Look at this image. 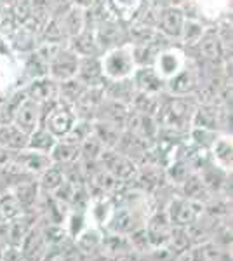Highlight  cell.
<instances>
[{
  "label": "cell",
  "mask_w": 233,
  "mask_h": 261,
  "mask_svg": "<svg viewBox=\"0 0 233 261\" xmlns=\"http://www.w3.org/2000/svg\"><path fill=\"white\" fill-rule=\"evenodd\" d=\"M171 231H172V225L169 221L167 214L165 213H157L148 220V225L145 228V235H146V242L150 244L151 247H164L169 244V239H171Z\"/></svg>",
  "instance_id": "obj_14"
},
{
  "label": "cell",
  "mask_w": 233,
  "mask_h": 261,
  "mask_svg": "<svg viewBox=\"0 0 233 261\" xmlns=\"http://www.w3.org/2000/svg\"><path fill=\"white\" fill-rule=\"evenodd\" d=\"M58 140L53 136V134L49 133L47 129L44 127V125H40V127H37L33 130L32 134L28 136V143H27V148L28 150H33V151H40V153H47L53 150L54 143Z\"/></svg>",
  "instance_id": "obj_24"
},
{
  "label": "cell",
  "mask_w": 233,
  "mask_h": 261,
  "mask_svg": "<svg viewBox=\"0 0 233 261\" xmlns=\"http://www.w3.org/2000/svg\"><path fill=\"white\" fill-rule=\"evenodd\" d=\"M79 61L80 58L73 50H70L68 47L66 49L61 47L47 63V75L58 84L75 79L79 70Z\"/></svg>",
  "instance_id": "obj_7"
},
{
  "label": "cell",
  "mask_w": 233,
  "mask_h": 261,
  "mask_svg": "<svg viewBox=\"0 0 233 261\" xmlns=\"http://www.w3.org/2000/svg\"><path fill=\"white\" fill-rule=\"evenodd\" d=\"M44 261H75L70 251L66 249H53L47 252Z\"/></svg>",
  "instance_id": "obj_31"
},
{
  "label": "cell",
  "mask_w": 233,
  "mask_h": 261,
  "mask_svg": "<svg viewBox=\"0 0 233 261\" xmlns=\"http://www.w3.org/2000/svg\"><path fill=\"white\" fill-rule=\"evenodd\" d=\"M70 50H73L79 58H91V56H101V49L96 42V37L87 30H82L79 35L70 39Z\"/></svg>",
  "instance_id": "obj_19"
},
{
  "label": "cell",
  "mask_w": 233,
  "mask_h": 261,
  "mask_svg": "<svg viewBox=\"0 0 233 261\" xmlns=\"http://www.w3.org/2000/svg\"><path fill=\"white\" fill-rule=\"evenodd\" d=\"M97 162H99L101 169L107 171L117 181H129L136 176V164L133 159H129L115 148H105Z\"/></svg>",
  "instance_id": "obj_3"
},
{
  "label": "cell",
  "mask_w": 233,
  "mask_h": 261,
  "mask_svg": "<svg viewBox=\"0 0 233 261\" xmlns=\"http://www.w3.org/2000/svg\"><path fill=\"white\" fill-rule=\"evenodd\" d=\"M200 53V58L205 63H209L211 66H221L228 63V47L223 44V40L219 39V33L216 30H205L202 35V39L198 40V44L195 45Z\"/></svg>",
  "instance_id": "obj_9"
},
{
  "label": "cell",
  "mask_w": 233,
  "mask_h": 261,
  "mask_svg": "<svg viewBox=\"0 0 233 261\" xmlns=\"http://www.w3.org/2000/svg\"><path fill=\"white\" fill-rule=\"evenodd\" d=\"M213 157L218 167L223 171L231 169V138L230 136H216V140L211 145Z\"/></svg>",
  "instance_id": "obj_23"
},
{
  "label": "cell",
  "mask_w": 233,
  "mask_h": 261,
  "mask_svg": "<svg viewBox=\"0 0 233 261\" xmlns=\"http://www.w3.org/2000/svg\"><path fill=\"white\" fill-rule=\"evenodd\" d=\"M16 164H18L19 169L27 171L30 174H42L53 162H50L47 153L24 148L21 151H16Z\"/></svg>",
  "instance_id": "obj_16"
},
{
  "label": "cell",
  "mask_w": 233,
  "mask_h": 261,
  "mask_svg": "<svg viewBox=\"0 0 233 261\" xmlns=\"http://www.w3.org/2000/svg\"><path fill=\"white\" fill-rule=\"evenodd\" d=\"M200 75L195 68H190L188 63L183 70L172 79L165 81V91L171 96H188L198 89V84H200Z\"/></svg>",
  "instance_id": "obj_12"
},
{
  "label": "cell",
  "mask_w": 233,
  "mask_h": 261,
  "mask_svg": "<svg viewBox=\"0 0 233 261\" xmlns=\"http://www.w3.org/2000/svg\"><path fill=\"white\" fill-rule=\"evenodd\" d=\"M79 157H80L79 145H73V143H70L66 140H58L54 143L53 150L49 151L50 162L56 164V166H61V167L73 164Z\"/></svg>",
  "instance_id": "obj_20"
},
{
  "label": "cell",
  "mask_w": 233,
  "mask_h": 261,
  "mask_svg": "<svg viewBox=\"0 0 233 261\" xmlns=\"http://www.w3.org/2000/svg\"><path fill=\"white\" fill-rule=\"evenodd\" d=\"M188 261H231L230 252L219 247L216 242H204L193 247L186 254Z\"/></svg>",
  "instance_id": "obj_18"
},
{
  "label": "cell",
  "mask_w": 233,
  "mask_h": 261,
  "mask_svg": "<svg viewBox=\"0 0 233 261\" xmlns=\"http://www.w3.org/2000/svg\"><path fill=\"white\" fill-rule=\"evenodd\" d=\"M181 185H183V197L188 200L200 204L202 199H207V195H209V190H207L204 181L197 174H190Z\"/></svg>",
  "instance_id": "obj_27"
},
{
  "label": "cell",
  "mask_w": 233,
  "mask_h": 261,
  "mask_svg": "<svg viewBox=\"0 0 233 261\" xmlns=\"http://www.w3.org/2000/svg\"><path fill=\"white\" fill-rule=\"evenodd\" d=\"M186 63H188V58H186L183 49L174 47V45H165L157 53L153 68L165 82L179 73L186 66Z\"/></svg>",
  "instance_id": "obj_5"
},
{
  "label": "cell",
  "mask_w": 233,
  "mask_h": 261,
  "mask_svg": "<svg viewBox=\"0 0 233 261\" xmlns=\"http://www.w3.org/2000/svg\"><path fill=\"white\" fill-rule=\"evenodd\" d=\"M65 171H63L61 166H56V164H50V166L40 174V188H44L45 192H56L63 183H65Z\"/></svg>",
  "instance_id": "obj_29"
},
{
  "label": "cell",
  "mask_w": 233,
  "mask_h": 261,
  "mask_svg": "<svg viewBox=\"0 0 233 261\" xmlns=\"http://www.w3.org/2000/svg\"><path fill=\"white\" fill-rule=\"evenodd\" d=\"M11 122L19 130H23L27 136H30L33 130L42 125V105L27 98L23 92V98L19 99V103L16 105L14 112H12Z\"/></svg>",
  "instance_id": "obj_4"
},
{
  "label": "cell",
  "mask_w": 233,
  "mask_h": 261,
  "mask_svg": "<svg viewBox=\"0 0 233 261\" xmlns=\"http://www.w3.org/2000/svg\"><path fill=\"white\" fill-rule=\"evenodd\" d=\"M204 33H205V27L202 24V21H198L197 18H186L179 40L183 42V45L190 49L198 44V40L202 39Z\"/></svg>",
  "instance_id": "obj_26"
},
{
  "label": "cell",
  "mask_w": 233,
  "mask_h": 261,
  "mask_svg": "<svg viewBox=\"0 0 233 261\" xmlns=\"http://www.w3.org/2000/svg\"><path fill=\"white\" fill-rule=\"evenodd\" d=\"M125 130L133 134V136L139 138L141 141L150 143L159 138L160 125H159V122H157V117L131 110L129 117H127V122H125Z\"/></svg>",
  "instance_id": "obj_10"
},
{
  "label": "cell",
  "mask_w": 233,
  "mask_h": 261,
  "mask_svg": "<svg viewBox=\"0 0 233 261\" xmlns=\"http://www.w3.org/2000/svg\"><path fill=\"white\" fill-rule=\"evenodd\" d=\"M101 71L107 82L113 81H124L131 79V75L136 70V60H134L133 44L125 42L122 45H117L113 49L105 50L99 56Z\"/></svg>",
  "instance_id": "obj_1"
},
{
  "label": "cell",
  "mask_w": 233,
  "mask_h": 261,
  "mask_svg": "<svg viewBox=\"0 0 233 261\" xmlns=\"http://www.w3.org/2000/svg\"><path fill=\"white\" fill-rule=\"evenodd\" d=\"M131 81L134 84V89L145 94L159 96L165 91V82L162 81L153 66H136L134 73L131 75Z\"/></svg>",
  "instance_id": "obj_13"
},
{
  "label": "cell",
  "mask_w": 233,
  "mask_h": 261,
  "mask_svg": "<svg viewBox=\"0 0 233 261\" xmlns=\"http://www.w3.org/2000/svg\"><path fill=\"white\" fill-rule=\"evenodd\" d=\"M63 30H65V35L71 39V37L79 35L82 30H86V14H84V9L80 6H73L71 9H68L63 14L61 19Z\"/></svg>",
  "instance_id": "obj_22"
},
{
  "label": "cell",
  "mask_w": 233,
  "mask_h": 261,
  "mask_svg": "<svg viewBox=\"0 0 233 261\" xmlns=\"http://www.w3.org/2000/svg\"><path fill=\"white\" fill-rule=\"evenodd\" d=\"M186 14L183 7L179 6H162L157 11V23L155 28L165 39L179 40L181 30H183Z\"/></svg>",
  "instance_id": "obj_6"
},
{
  "label": "cell",
  "mask_w": 233,
  "mask_h": 261,
  "mask_svg": "<svg viewBox=\"0 0 233 261\" xmlns=\"http://www.w3.org/2000/svg\"><path fill=\"white\" fill-rule=\"evenodd\" d=\"M23 214V205L16 199L14 193H6L0 197V223L9 225L14 223Z\"/></svg>",
  "instance_id": "obj_25"
},
{
  "label": "cell",
  "mask_w": 233,
  "mask_h": 261,
  "mask_svg": "<svg viewBox=\"0 0 233 261\" xmlns=\"http://www.w3.org/2000/svg\"><path fill=\"white\" fill-rule=\"evenodd\" d=\"M75 79L86 87H105L107 79L103 77V71H101L99 58L97 56L80 58L77 77Z\"/></svg>",
  "instance_id": "obj_15"
},
{
  "label": "cell",
  "mask_w": 233,
  "mask_h": 261,
  "mask_svg": "<svg viewBox=\"0 0 233 261\" xmlns=\"http://www.w3.org/2000/svg\"><path fill=\"white\" fill-rule=\"evenodd\" d=\"M18 4V0H0V7L2 9H12Z\"/></svg>",
  "instance_id": "obj_32"
},
{
  "label": "cell",
  "mask_w": 233,
  "mask_h": 261,
  "mask_svg": "<svg viewBox=\"0 0 233 261\" xmlns=\"http://www.w3.org/2000/svg\"><path fill=\"white\" fill-rule=\"evenodd\" d=\"M37 192H39V185L33 183V181H21L14 188L16 199L19 200V204L23 207H28L37 200Z\"/></svg>",
  "instance_id": "obj_30"
},
{
  "label": "cell",
  "mask_w": 233,
  "mask_h": 261,
  "mask_svg": "<svg viewBox=\"0 0 233 261\" xmlns=\"http://www.w3.org/2000/svg\"><path fill=\"white\" fill-rule=\"evenodd\" d=\"M77 112L65 101L56 99L54 103L42 105V125L53 134L56 140H63L73 124L77 122Z\"/></svg>",
  "instance_id": "obj_2"
},
{
  "label": "cell",
  "mask_w": 233,
  "mask_h": 261,
  "mask_svg": "<svg viewBox=\"0 0 233 261\" xmlns=\"http://www.w3.org/2000/svg\"><path fill=\"white\" fill-rule=\"evenodd\" d=\"M28 136L16 127L12 122H6L0 125V146L9 151H21L27 148Z\"/></svg>",
  "instance_id": "obj_17"
},
{
  "label": "cell",
  "mask_w": 233,
  "mask_h": 261,
  "mask_svg": "<svg viewBox=\"0 0 233 261\" xmlns=\"http://www.w3.org/2000/svg\"><path fill=\"white\" fill-rule=\"evenodd\" d=\"M134 92V84L131 79H124V81H113V82H107L105 84V98L118 101L122 105H131V99H133Z\"/></svg>",
  "instance_id": "obj_21"
},
{
  "label": "cell",
  "mask_w": 233,
  "mask_h": 261,
  "mask_svg": "<svg viewBox=\"0 0 233 261\" xmlns=\"http://www.w3.org/2000/svg\"><path fill=\"white\" fill-rule=\"evenodd\" d=\"M167 218L172 226H179V228H188L195 225L202 214V205L198 202L188 200L185 197H177L169 204Z\"/></svg>",
  "instance_id": "obj_8"
},
{
  "label": "cell",
  "mask_w": 233,
  "mask_h": 261,
  "mask_svg": "<svg viewBox=\"0 0 233 261\" xmlns=\"http://www.w3.org/2000/svg\"><path fill=\"white\" fill-rule=\"evenodd\" d=\"M23 92L27 98L37 101V103L49 105L59 98V84L53 81L49 75H44L39 79H32V82L28 84V87Z\"/></svg>",
  "instance_id": "obj_11"
},
{
  "label": "cell",
  "mask_w": 233,
  "mask_h": 261,
  "mask_svg": "<svg viewBox=\"0 0 233 261\" xmlns=\"http://www.w3.org/2000/svg\"><path fill=\"white\" fill-rule=\"evenodd\" d=\"M115 14L124 21H133L145 9V0H112Z\"/></svg>",
  "instance_id": "obj_28"
},
{
  "label": "cell",
  "mask_w": 233,
  "mask_h": 261,
  "mask_svg": "<svg viewBox=\"0 0 233 261\" xmlns=\"http://www.w3.org/2000/svg\"><path fill=\"white\" fill-rule=\"evenodd\" d=\"M177 261H188V258L185 256V258H181V259H177Z\"/></svg>",
  "instance_id": "obj_33"
}]
</instances>
